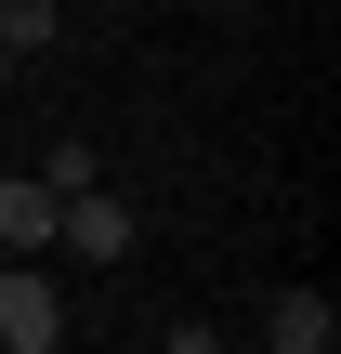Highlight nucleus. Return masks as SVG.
<instances>
[{
  "label": "nucleus",
  "mask_w": 341,
  "mask_h": 354,
  "mask_svg": "<svg viewBox=\"0 0 341 354\" xmlns=\"http://www.w3.org/2000/svg\"><path fill=\"white\" fill-rule=\"evenodd\" d=\"M53 210H66V197H53L39 171H0V250H53Z\"/></svg>",
  "instance_id": "obj_3"
},
{
  "label": "nucleus",
  "mask_w": 341,
  "mask_h": 354,
  "mask_svg": "<svg viewBox=\"0 0 341 354\" xmlns=\"http://www.w3.org/2000/svg\"><path fill=\"white\" fill-rule=\"evenodd\" d=\"M53 250H79V263H131V197H105V184H79V197L53 210Z\"/></svg>",
  "instance_id": "obj_2"
},
{
  "label": "nucleus",
  "mask_w": 341,
  "mask_h": 354,
  "mask_svg": "<svg viewBox=\"0 0 341 354\" xmlns=\"http://www.w3.org/2000/svg\"><path fill=\"white\" fill-rule=\"evenodd\" d=\"M0 354H13V342H0Z\"/></svg>",
  "instance_id": "obj_8"
},
{
  "label": "nucleus",
  "mask_w": 341,
  "mask_h": 354,
  "mask_svg": "<svg viewBox=\"0 0 341 354\" xmlns=\"http://www.w3.org/2000/svg\"><path fill=\"white\" fill-rule=\"evenodd\" d=\"M329 342H341L329 289H289V302H276V342H263V354H329Z\"/></svg>",
  "instance_id": "obj_4"
},
{
  "label": "nucleus",
  "mask_w": 341,
  "mask_h": 354,
  "mask_svg": "<svg viewBox=\"0 0 341 354\" xmlns=\"http://www.w3.org/2000/svg\"><path fill=\"white\" fill-rule=\"evenodd\" d=\"M0 342L13 354H53L66 342V289H53L39 263H0Z\"/></svg>",
  "instance_id": "obj_1"
},
{
  "label": "nucleus",
  "mask_w": 341,
  "mask_h": 354,
  "mask_svg": "<svg viewBox=\"0 0 341 354\" xmlns=\"http://www.w3.org/2000/svg\"><path fill=\"white\" fill-rule=\"evenodd\" d=\"M158 354H223V342H210V328H171V342H158Z\"/></svg>",
  "instance_id": "obj_6"
},
{
  "label": "nucleus",
  "mask_w": 341,
  "mask_h": 354,
  "mask_svg": "<svg viewBox=\"0 0 341 354\" xmlns=\"http://www.w3.org/2000/svg\"><path fill=\"white\" fill-rule=\"evenodd\" d=\"M53 26H66V13H53V0H0V39H13V53H39V39H53Z\"/></svg>",
  "instance_id": "obj_5"
},
{
  "label": "nucleus",
  "mask_w": 341,
  "mask_h": 354,
  "mask_svg": "<svg viewBox=\"0 0 341 354\" xmlns=\"http://www.w3.org/2000/svg\"><path fill=\"white\" fill-rule=\"evenodd\" d=\"M13 66H26V53H13V39H0V79H13Z\"/></svg>",
  "instance_id": "obj_7"
}]
</instances>
